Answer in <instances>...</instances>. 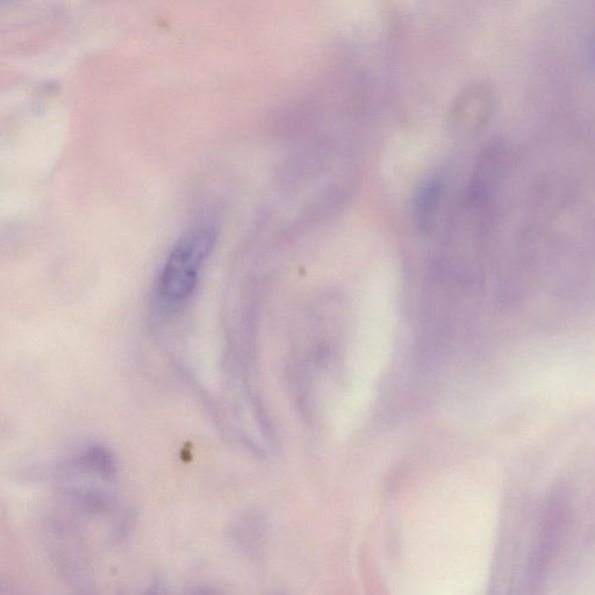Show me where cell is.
<instances>
[{
    "label": "cell",
    "instance_id": "obj_5",
    "mask_svg": "<svg viewBox=\"0 0 595 595\" xmlns=\"http://www.w3.org/2000/svg\"><path fill=\"white\" fill-rule=\"evenodd\" d=\"M185 595H225L212 586H195L185 592Z\"/></svg>",
    "mask_w": 595,
    "mask_h": 595
},
{
    "label": "cell",
    "instance_id": "obj_7",
    "mask_svg": "<svg viewBox=\"0 0 595 595\" xmlns=\"http://www.w3.org/2000/svg\"><path fill=\"white\" fill-rule=\"evenodd\" d=\"M592 53H591V57L593 60V63L595 64V35H594V39H593V43H592Z\"/></svg>",
    "mask_w": 595,
    "mask_h": 595
},
{
    "label": "cell",
    "instance_id": "obj_4",
    "mask_svg": "<svg viewBox=\"0 0 595 595\" xmlns=\"http://www.w3.org/2000/svg\"><path fill=\"white\" fill-rule=\"evenodd\" d=\"M233 537L239 546L243 548H250L252 544L260 539V525H258L255 518L247 516L241 519L233 530Z\"/></svg>",
    "mask_w": 595,
    "mask_h": 595
},
{
    "label": "cell",
    "instance_id": "obj_3",
    "mask_svg": "<svg viewBox=\"0 0 595 595\" xmlns=\"http://www.w3.org/2000/svg\"><path fill=\"white\" fill-rule=\"evenodd\" d=\"M442 184L439 179L434 178L422 186L415 202V215H417L418 225L422 229H427L432 225L434 215L439 209Z\"/></svg>",
    "mask_w": 595,
    "mask_h": 595
},
{
    "label": "cell",
    "instance_id": "obj_1",
    "mask_svg": "<svg viewBox=\"0 0 595 595\" xmlns=\"http://www.w3.org/2000/svg\"><path fill=\"white\" fill-rule=\"evenodd\" d=\"M217 240V227L212 222H199L170 249L152 291L153 308L161 318H169L182 311L195 296L200 276Z\"/></svg>",
    "mask_w": 595,
    "mask_h": 595
},
{
    "label": "cell",
    "instance_id": "obj_6",
    "mask_svg": "<svg viewBox=\"0 0 595 595\" xmlns=\"http://www.w3.org/2000/svg\"><path fill=\"white\" fill-rule=\"evenodd\" d=\"M148 595H169L166 587L162 585H156L152 587V590L149 591Z\"/></svg>",
    "mask_w": 595,
    "mask_h": 595
},
{
    "label": "cell",
    "instance_id": "obj_2",
    "mask_svg": "<svg viewBox=\"0 0 595 595\" xmlns=\"http://www.w3.org/2000/svg\"><path fill=\"white\" fill-rule=\"evenodd\" d=\"M482 88L465 91L453 110V126L457 131L471 132L482 125L490 111V98Z\"/></svg>",
    "mask_w": 595,
    "mask_h": 595
}]
</instances>
